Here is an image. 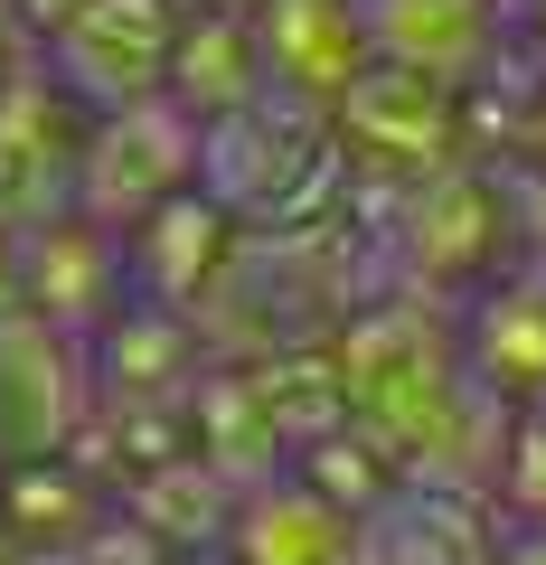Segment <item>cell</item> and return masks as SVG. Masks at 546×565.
<instances>
[{"label":"cell","instance_id":"obj_9","mask_svg":"<svg viewBox=\"0 0 546 565\" xmlns=\"http://www.w3.org/2000/svg\"><path fill=\"white\" fill-rule=\"evenodd\" d=\"M462 359L490 396H546V274H518V282H490L481 311L462 330Z\"/></svg>","mask_w":546,"mask_h":565},{"label":"cell","instance_id":"obj_12","mask_svg":"<svg viewBox=\"0 0 546 565\" xmlns=\"http://www.w3.org/2000/svg\"><path fill=\"white\" fill-rule=\"evenodd\" d=\"M10 66H20V29H10V10H0V85H10Z\"/></svg>","mask_w":546,"mask_h":565},{"label":"cell","instance_id":"obj_6","mask_svg":"<svg viewBox=\"0 0 546 565\" xmlns=\"http://www.w3.org/2000/svg\"><path fill=\"white\" fill-rule=\"evenodd\" d=\"M358 20H367V57L377 66L433 76V85H452V95H462L490 66V47H500L490 0H358Z\"/></svg>","mask_w":546,"mask_h":565},{"label":"cell","instance_id":"obj_5","mask_svg":"<svg viewBox=\"0 0 546 565\" xmlns=\"http://www.w3.org/2000/svg\"><path fill=\"white\" fill-rule=\"evenodd\" d=\"M452 114H462L452 85L405 76V66H367V76L330 104V132H340L349 151L396 161V170H443L452 161Z\"/></svg>","mask_w":546,"mask_h":565},{"label":"cell","instance_id":"obj_10","mask_svg":"<svg viewBox=\"0 0 546 565\" xmlns=\"http://www.w3.org/2000/svg\"><path fill=\"white\" fill-rule=\"evenodd\" d=\"M132 264H151V282H161L170 302H189V292H207V282L226 274V207L217 199H170L161 217L132 226Z\"/></svg>","mask_w":546,"mask_h":565},{"label":"cell","instance_id":"obj_1","mask_svg":"<svg viewBox=\"0 0 546 565\" xmlns=\"http://www.w3.org/2000/svg\"><path fill=\"white\" fill-rule=\"evenodd\" d=\"M180 10L170 0H76L47 47H57L66 95H85L95 114H132V104L170 95V57H180Z\"/></svg>","mask_w":546,"mask_h":565},{"label":"cell","instance_id":"obj_8","mask_svg":"<svg viewBox=\"0 0 546 565\" xmlns=\"http://www.w3.org/2000/svg\"><path fill=\"white\" fill-rule=\"evenodd\" d=\"M358 565H500V546H490L471 490L405 481L358 509Z\"/></svg>","mask_w":546,"mask_h":565},{"label":"cell","instance_id":"obj_7","mask_svg":"<svg viewBox=\"0 0 546 565\" xmlns=\"http://www.w3.org/2000/svg\"><path fill=\"white\" fill-rule=\"evenodd\" d=\"M226 546H236V565H358V509L274 471V481H255L236 500Z\"/></svg>","mask_w":546,"mask_h":565},{"label":"cell","instance_id":"obj_2","mask_svg":"<svg viewBox=\"0 0 546 565\" xmlns=\"http://www.w3.org/2000/svg\"><path fill=\"white\" fill-rule=\"evenodd\" d=\"M321 161H330V122L292 95H274V104L255 95L245 114L199 132V199H217L226 217H274V207H302L292 189Z\"/></svg>","mask_w":546,"mask_h":565},{"label":"cell","instance_id":"obj_4","mask_svg":"<svg viewBox=\"0 0 546 565\" xmlns=\"http://www.w3.org/2000/svg\"><path fill=\"white\" fill-rule=\"evenodd\" d=\"M255 57H264V85L292 95V104H311V114H330V104L377 66L367 57L358 0H264L255 10Z\"/></svg>","mask_w":546,"mask_h":565},{"label":"cell","instance_id":"obj_3","mask_svg":"<svg viewBox=\"0 0 546 565\" xmlns=\"http://www.w3.org/2000/svg\"><path fill=\"white\" fill-rule=\"evenodd\" d=\"M199 114H180V104H132V114H104L95 141H85L76 161V189H85V217L95 226H142L161 217L170 199H189V180H199Z\"/></svg>","mask_w":546,"mask_h":565},{"label":"cell","instance_id":"obj_11","mask_svg":"<svg viewBox=\"0 0 546 565\" xmlns=\"http://www.w3.org/2000/svg\"><path fill=\"white\" fill-rule=\"evenodd\" d=\"M500 565H546V527H527V537L500 546Z\"/></svg>","mask_w":546,"mask_h":565}]
</instances>
